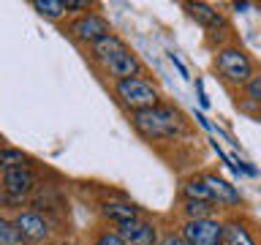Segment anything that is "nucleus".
<instances>
[{
    "label": "nucleus",
    "instance_id": "1",
    "mask_svg": "<svg viewBox=\"0 0 261 245\" xmlns=\"http://www.w3.org/2000/svg\"><path fill=\"white\" fill-rule=\"evenodd\" d=\"M130 122H134V128L147 142L174 139L177 134L185 131V122L179 117V112L174 106H166V104H158L152 109H142V112H130Z\"/></svg>",
    "mask_w": 261,
    "mask_h": 245
},
{
    "label": "nucleus",
    "instance_id": "2",
    "mask_svg": "<svg viewBox=\"0 0 261 245\" xmlns=\"http://www.w3.org/2000/svg\"><path fill=\"white\" fill-rule=\"evenodd\" d=\"M114 93H117L120 104L130 112H142V109H152V106L161 104V93L158 87L152 85L150 79L144 77H134V79H122L114 85Z\"/></svg>",
    "mask_w": 261,
    "mask_h": 245
},
{
    "label": "nucleus",
    "instance_id": "3",
    "mask_svg": "<svg viewBox=\"0 0 261 245\" xmlns=\"http://www.w3.org/2000/svg\"><path fill=\"white\" fill-rule=\"evenodd\" d=\"M215 68L231 85H248L253 79V63L240 46H223L215 55Z\"/></svg>",
    "mask_w": 261,
    "mask_h": 245
},
{
    "label": "nucleus",
    "instance_id": "4",
    "mask_svg": "<svg viewBox=\"0 0 261 245\" xmlns=\"http://www.w3.org/2000/svg\"><path fill=\"white\" fill-rule=\"evenodd\" d=\"M179 237L191 245H223V224L215 218L185 220Z\"/></svg>",
    "mask_w": 261,
    "mask_h": 245
},
{
    "label": "nucleus",
    "instance_id": "5",
    "mask_svg": "<svg viewBox=\"0 0 261 245\" xmlns=\"http://www.w3.org/2000/svg\"><path fill=\"white\" fill-rule=\"evenodd\" d=\"M103 68L112 79H117V82L134 79V77H142L144 74V65H142V60H139V55H134L128 46L120 49V52H114L112 57H106Z\"/></svg>",
    "mask_w": 261,
    "mask_h": 245
},
{
    "label": "nucleus",
    "instance_id": "6",
    "mask_svg": "<svg viewBox=\"0 0 261 245\" xmlns=\"http://www.w3.org/2000/svg\"><path fill=\"white\" fill-rule=\"evenodd\" d=\"M109 33H112L109 22H106L101 14H85L71 24V36L76 41H82V44H90V46H93L95 41H101L103 36H109Z\"/></svg>",
    "mask_w": 261,
    "mask_h": 245
},
{
    "label": "nucleus",
    "instance_id": "7",
    "mask_svg": "<svg viewBox=\"0 0 261 245\" xmlns=\"http://www.w3.org/2000/svg\"><path fill=\"white\" fill-rule=\"evenodd\" d=\"M3 188L8 191V196L22 199V196H28L33 188H36V172H33L30 166L3 169Z\"/></svg>",
    "mask_w": 261,
    "mask_h": 245
},
{
    "label": "nucleus",
    "instance_id": "8",
    "mask_svg": "<svg viewBox=\"0 0 261 245\" xmlns=\"http://www.w3.org/2000/svg\"><path fill=\"white\" fill-rule=\"evenodd\" d=\"M16 229H19V234L24 237V242H44L49 240V224L44 215H38V212H19V215L14 218Z\"/></svg>",
    "mask_w": 261,
    "mask_h": 245
},
{
    "label": "nucleus",
    "instance_id": "9",
    "mask_svg": "<svg viewBox=\"0 0 261 245\" xmlns=\"http://www.w3.org/2000/svg\"><path fill=\"white\" fill-rule=\"evenodd\" d=\"M117 234L125 240L128 245H155L158 242V226L150 224V220H130V224H122L117 229Z\"/></svg>",
    "mask_w": 261,
    "mask_h": 245
},
{
    "label": "nucleus",
    "instance_id": "10",
    "mask_svg": "<svg viewBox=\"0 0 261 245\" xmlns=\"http://www.w3.org/2000/svg\"><path fill=\"white\" fill-rule=\"evenodd\" d=\"M204 183H207L215 204H240V191L228 180L218 177V175H204Z\"/></svg>",
    "mask_w": 261,
    "mask_h": 245
},
{
    "label": "nucleus",
    "instance_id": "11",
    "mask_svg": "<svg viewBox=\"0 0 261 245\" xmlns=\"http://www.w3.org/2000/svg\"><path fill=\"white\" fill-rule=\"evenodd\" d=\"M185 8L191 11V16L199 24H204L207 30H223L226 28V16L215 11L210 3H185Z\"/></svg>",
    "mask_w": 261,
    "mask_h": 245
},
{
    "label": "nucleus",
    "instance_id": "12",
    "mask_svg": "<svg viewBox=\"0 0 261 245\" xmlns=\"http://www.w3.org/2000/svg\"><path fill=\"white\" fill-rule=\"evenodd\" d=\"M101 212L109 220H114L117 226H122V224H130V220H139L142 218V212H139V207L136 204H128V202H106L103 207H101Z\"/></svg>",
    "mask_w": 261,
    "mask_h": 245
},
{
    "label": "nucleus",
    "instance_id": "13",
    "mask_svg": "<svg viewBox=\"0 0 261 245\" xmlns=\"http://www.w3.org/2000/svg\"><path fill=\"white\" fill-rule=\"evenodd\" d=\"M223 245H256V242L240 220H228V224H223Z\"/></svg>",
    "mask_w": 261,
    "mask_h": 245
},
{
    "label": "nucleus",
    "instance_id": "14",
    "mask_svg": "<svg viewBox=\"0 0 261 245\" xmlns=\"http://www.w3.org/2000/svg\"><path fill=\"white\" fill-rule=\"evenodd\" d=\"M120 49H125V41H122L120 36H114V33H109V36H103L101 41L93 44V57L103 63L106 57H112L114 52H120Z\"/></svg>",
    "mask_w": 261,
    "mask_h": 245
},
{
    "label": "nucleus",
    "instance_id": "15",
    "mask_svg": "<svg viewBox=\"0 0 261 245\" xmlns=\"http://www.w3.org/2000/svg\"><path fill=\"white\" fill-rule=\"evenodd\" d=\"M182 193H185V199H191V202H207V204H215V199H212V193H210V188L207 183H204V177H191L188 183L182 185Z\"/></svg>",
    "mask_w": 261,
    "mask_h": 245
},
{
    "label": "nucleus",
    "instance_id": "16",
    "mask_svg": "<svg viewBox=\"0 0 261 245\" xmlns=\"http://www.w3.org/2000/svg\"><path fill=\"white\" fill-rule=\"evenodd\" d=\"M0 245H24V237L19 234L14 220L0 218Z\"/></svg>",
    "mask_w": 261,
    "mask_h": 245
},
{
    "label": "nucleus",
    "instance_id": "17",
    "mask_svg": "<svg viewBox=\"0 0 261 245\" xmlns=\"http://www.w3.org/2000/svg\"><path fill=\"white\" fill-rule=\"evenodd\" d=\"M212 212H215V204H207V202H191V199H185V215H188V220L212 218Z\"/></svg>",
    "mask_w": 261,
    "mask_h": 245
},
{
    "label": "nucleus",
    "instance_id": "18",
    "mask_svg": "<svg viewBox=\"0 0 261 245\" xmlns=\"http://www.w3.org/2000/svg\"><path fill=\"white\" fill-rule=\"evenodd\" d=\"M33 8H36L38 14H44V16H52V19H57V16L65 14L63 0H33Z\"/></svg>",
    "mask_w": 261,
    "mask_h": 245
},
{
    "label": "nucleus",
    "instance_id": "19",
    "mask_svg": "<svg viewBox=\"0 0 261 245\" xmlns=\"http://www.w3.org/2000/svg\"><path fill=\"white\" fill-rule=\"evenodd\" d=\"M24 153L22 150H11V147H6V150H0V169H11V166H24Z\"/></svg>",
    "mask_w": 261,
    "mask_h": 245
},
{
    "label": "nucleus",
    "instance_id": "20",
    "mask_svg": "<svg viewBox=\"0 0 261 245\" xmlns=\"http://www.w3.org/2000/svg\"><path fill=\"white\" fill-rule=\"evenodd\" d=\"M245 93H248V98L253 104L261 106V77H253L248 85H245Z\"/></svg>",
    "mask_w": 261,
    "mask_h": 245
},
{
    "label": "nucleus",
    "instance_id": "21",
    "mask_svg": "<svg viewBox=\"0 0 261 245\" xmlns=\"http://www.w3.org/2000/svg\"><path fill=\"white\" fill-rule=\"evenodd\" d=\"M95 245H128V242L122 240L117 232H109V229H106V232H101L95 237Z\"/></svg>",
    "mask_w": 261,
    "mask_h": 245
},
{
    "label": "nucleus",
    "instance_id": "22",
    "mask_svg": "<svg viewBox=\"0 0 261 245\" xmlns=\"http://www.w3.org/2000/svg\"><path fill=\"white\" fill-rule=\"evenodd\" d=\"M63 3H65V11H87L93 6L90 0H63Z\"/></svg>",
    "mask_w": 261,
    "mask_h": 245
},
{
    "label": "nucleus",
    "instance_id": "23",
    "mask_svg": "<svg viewBox=\"0 0 261 245\" xmlns=\"http://www.w3.org/2000/svg\"><path fill=\"white\" fill-rule=\"evenodd\" d=\"M169 60H171V65H174V68L179 71V77H182V79H191V77H188V68H185V65H182V60H179V57H177L174 52L169 55Z\"/></svg>",
    "mask_w": 261,
    "mask_h": 245
},
{
    "label": "nucleus",
    "instance_id": "24",
    "mask_svg": "<svg viewBox=\"0 0 261 245\" xmlns=\"http://www.w3.org/2000/svg\"><path fill=\"white\" fill-rule=\"evenodd\" d=\"M196 90H199V104L207 109V106H210V98H207V93H204V82H201V79H196Z\"/></svg>",
    "mask_w": 261,
    "mask_h": 245
},
{
    "label": "nucleus",
    "instance_id": "25",
    "mask_svg": "<svg viewBox=\"0 0 261 245\" xmlns=\"http://www.w3.org/2000/svg\"><path fill=\"white\" fill-rule=\"evenodd\" d=\"M161 245H191V242H185L179 234H166V237H163V242H161Z\"/></svg>",
    "mask_w": 261,
    "mask_h": 245
},
{
    "label": "nucleus",
    "instance_id": "26",
    "mask_svg": "<svg viewBox=\"0 0 261 245\" xmlns=\"http://www.w3.org/2000/svg\"><path fill=\"white\" fill-rule=\"evenodd\" d=\"M65 245H76V242H65Z\"/></svg>",
    "mask_w": 261,
    "mask_h": 245
}]
</instances>
